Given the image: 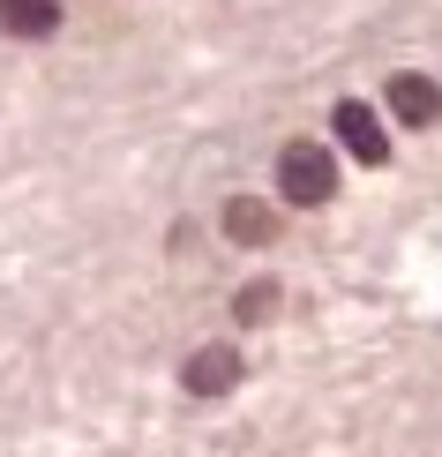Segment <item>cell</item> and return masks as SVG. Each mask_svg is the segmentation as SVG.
Here are the masks:
<instances>
[{"label":"cell","instance_id":"obj_1","mask_svg":"<svg viewBox=\"0 0 442 457\" xmlns=\"http://www.w3.org/2000/svg\"><path fill=\"white\" fill-rule=\"evenodd\" d=\"M278 187H285V203H300V211H315V203H330V187H338V158L322 143H285L278 150Z\"/></svg>","mask_w":442,"mask_h":457},{"label":"cell","instance_id":"obj_2","mask_svg":"<svg viewBox=\"0 0 442 457\" xmlns=\"http://www.w3.org/2000/svg\"><path fill=\"white\" fill-rule=\"evenodd\" d=\"M330 120H338V143L353 150L360 165H382V158H390V136H382V120H375V112L360 105V98H345V105L330 112Z\"/></svg>","mask_w":442,"mask_h":457},{"label":"cell","instance_id":"obj_3","mask_svg":"<svg viewBox=\"0 0 442 457\" xmlns=\"http://www.w3.org/2000/svg\"><path fill=\"white\" fill-rule=\"evenodd\" d=\"M180 383H188V397H225V390H240V353H233V345H203V353L180 368Z\"/></svg>","mask_w":442,"mask_h":457},{"label":"cell","instance_id":"obj_4","mask_svg":"<svg viewBox=\"0 0 442 457\" xmlns=\"http://www.w3.org/2000/svg\"><path fill=\"white\" fill-rule=\"evenodd\" d=\"M390 112H397L405 128H435V120H442V90L428 83V75L397 68V75H390Z\"/></svg>","mask_w":442,"mask_h":457},{"label":"cell","instance_id":"obj_5","mask_svg":"<svg viewBox=\"0 0 442 457\" xmlns=\"http://www.w3.org/2000/svg\"><path fill=\"white\" fill-rule=\"evenodd\" d=\"M225 240H240V247H263V240H278V218L263 211L255 195H233V203H225Z\"/></svg>","mask_w":442,"mask_h":457},{"label":"cell","instance_id":"obj_6","mask_svg":"<svg viewBox=\"0 0 442 457\" xmlns=\"http://www.w3.org/2000/svg\"><path fill=\"white\" fill-rule=\"evenodd\" d=\"M0 23L23 30V37H46L53 23H61V8H53V0H0Z\"/></svg>","mask_w":442,"mask_h":457},{"label":"cell","instance_id":"obj_7","mask_svg":"<svg viewBox=\"0 0 442 457\" xmlns=\"http://www.w3.org/2000/svg\"><path fill=\"white\" fill-rule=\"evenodd\" d=\"M233 315H240V322H271V315H278V285H240Z\"/></svg>","mask_w":442,"mask_h":457}]
</instances>
